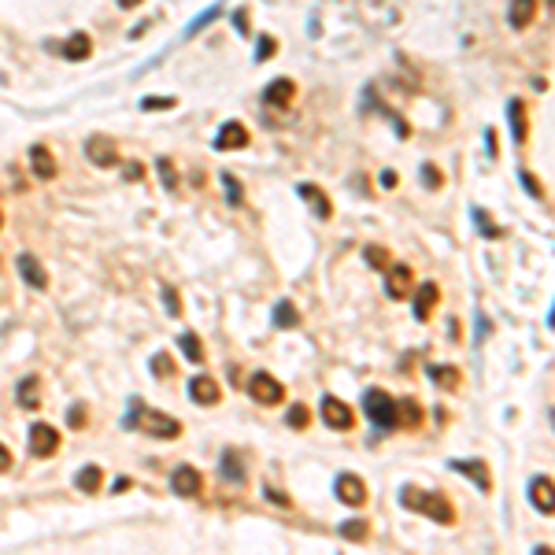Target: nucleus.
<instances>
[{
    "label": "nucleus",
    "instance_id": "obj_1",
    "mask_svg": "<svg viewBox=\"0 0 555 555\" xmlns=\"http://www.w3.org/2000/svg\"><path fill=\"white\" fill-rule=\"evenodd\" d=\"M122 426L126 430H144L149 437H163V440H174L178 433H182V422H178V418L163 415V411H149L137 396L130 400V411L122 418Z\"/></svg>",
    "mask_w": 555,
    "mask_h": 555
},
{
    "label": "nucleus",
    "instance_id": "obj_2",
    "mask_svg": "<svg viewBox=\"0 0 555 555\" xmlns=\"http://www.w3.org/2000/svg\"><path fill=\"white\" fill-rule=\"evenodd\" d=\"M400 503L404 508H411V511H422L426 518L440 522V526H452L455 522V508H452V500L445 493H433V488H411V485H404V493H400Z\"/></svg>",
    "mask_w": 555,
    "mask_h": 555
},
{
    "label": "nucleus",
    "instance_id": "obj_3",
    "mask_svg": "<svg viewBox=\"0 0 555 555\" xmlns=\"http://www.w3.org/2000/svg\"><path fill=\"white\" fill-rule=\"evenodd\" d=\"M363 411L378 430H396V400L385 389H367L363 393Z\"/></svg>",
    "mask_w": 555,
    "mask_h": 555
},
{
    "label": "nucleus",
    "instance_id": "obj_4",
    "mask_svg": "<svg viewBox=\"0 0 555 555\" xmlns=\"http://www.w3.org/2000/svg\"><path fill=\"white\" fill-rule=\"evenodd\" d=\"M248 396L256 404H263V407H274V404H282L285 400V385L274 378V374L267 370H256L252 378H248Z\"/></svg>",
    "mask_w": 555,
    "mask_h": 555
},
{
    "label": "nucleus",
    "instance_id": "obj_5",
    "mask_svg": "<svg viewBox=\"0 0 555 555\" xmlns=\"http://www.w3.org/2000/svg\"><path fill=\"white\" fill-rule=\"evenodd\" d=\"M322 422L330 430H352L355 426V415H352V407L345 400H337V396H322Z\"/></svg>",
    "mask_w": 555,
    "mask_h": 555
},
{
    "label": "nucleus",
    "instance_id": "obj_6",
    "mask_svg": "<svg viewBox=\"0 0 555 555\" xmlns=\"http://www.w3.org/2000/svg\"><path fill=\"white\" fill-rule=\"evenodd\" d=\"M171 493L178 496H200L204 493V478H200V470L197 467H174L171 470Z\"/></svg>",
    "mask_w": 555,
    "mask_h": 555
},
{
    "label": "nucleus",
    "instance_id": "obj_7",
    "mask_svg": "<svg viewBox=\"0 0 555 555\" xmlns=\"http://www.w3.org/2000/svg\"><path fill=\"white\" fill-rule=\"evenodd\" d=\"M333 493H337L341 503H348V508H359V503H367V481H363V478H355V474H337Z\"/></svg>",
    "mask_w": 555,
    "mask_h": 555
},
{
    "label": "nucleus",
    "instance_id": "obj_8",
    "mask_svg": "<svg viewBox=\"0 0 555 555\" xmlns=\"http://www.w3.org/2000/svg\"><path fill=\"white\" fill-rule=\"evenodd\" d=\"M30 452L34 455H56L59 452V433L56 426H48V422H38V426H30Z\"/></svg>",
    "mask_w": 555,
    "mask_h": 555
},
{
    "label": "nucleus",
    "instance_id": "obj_9",
    "mask_svg": "<svg viewBox=\"0 0 555 555\" xmlns=\"http://www.w3.org/2000/svg\"><path fill=\"white\" fill-rule=\"evenodd\" d=\"M86 156L96 163V167H115L119 163V149H115V141H111L108 134H96L86 141Z\"/></svg>",
    "mask_w": 555,
    "mask_h": 555
},
{
    "label": "nucleus",
    "instance_id": "obj_10",
    "mask_svg": "<svg viewBox=\"0 0 555 555\" xmlns=\"http://www.w3.org/2000/svg\"><path fill=\"white\" fill-rule=\"evenodd\" d=\"M411 285H415V274L407 263H393L389 267V278H385V292L393 300H404V297H411Z\"/></svg>",
    "mask_w": 555,
    "mask_h": 555
},
{
    "label": "nucleus",
    "instance_id": "obj_11",
    "mask_svg": "<svg viewBox=\"0 0 555 555\" xmlns=\"http://www.w3.org/2000/svg\"><path fill=\"white\" fill-rule=\"evenodd\" d=\"M448 467L455 470V474H467L470 481L481 488V493H493V474H488V467L481 459H452Z\"/></svg>",
    "mask_w": 555,
    "mask_h": 555
},
{
    "label": "nucleus",
    "instance_id": "obj_12",
    "mask_svg": "<svg viewBox=\"0 0 555 555\" xmlns=\"http://www.w3.org/2000/svg\"><path fill=\"white\" fill-rule=\"evenodd\" d=\"M219 385H215V378H207V374H197V378L189 382V400L193 404H200V407H215L219 404Z\"/></svg>",
    "mask_w": 555,
    "mask_h": 555
},
{
    "label": "nucleus",
    "instance_id": "obj_13",
    "mask_svg": "<svg viewBox=\"0 0 555 555\" xmlns=\"http://www.w3.org/2000/svg\"><path fill=\"white\" fill-rule=\"evenodd\" d=\"M297 193L304 197V204L315 211V219H330V215H333V204H330V197H326V193H322L315 182H300V185H297Z\"/></svg>",
    "mask_w": 555,
    "mask_h": 555
},
{
    "label": "nucleus",
    "instance_id": "obj_14",
    "mask_svg": "<svg viewBox=\"0 0 555 555\" xmlns=\"http://www.w3.org/2000/svg\"><path fill=\"white\" fill-rule=\"evenodd\" d=\"M248 144V130H244V122H222L219 130V137H215V149L219 152H234V149H244Z\"/></svg>",
    "mask_w": 555,
    "mask_h": 555
},
{
    "label": "nucleus",
    "instance_id": "obj_15",
    "mask_svg": "<svg viewBox=\"0 0 555 555\" xmlns=\"http://www.w3.org/2000/svg\"><path fill=\"white\" fill-rule=\"evenodd\" d=\"M19 274H23V282L30 285V289H48V270L38 263V256H30V252H23L19 259Z\"/></svg>",
    "mask_w": 555,
    "mask_h": 555
},
{
    "label": "nucleus",
    "instance_id": "obj_16",
    "mask_svg": "<svg viewBox=\"0 0 555 555\" xmlns=\"http://www.w3.org/2000/svg\"><path fill=\"white\" fill-rule=\"evenodd\" d=\"M437 300H440V285H437V282H422V289L415 292V319L426 322V319L433 315Z\"/></svg>",
    "mask_w": 555,
    "mask_h": 555
},
{
    "label": "nucleus",
    "instance_id": "obj_17",
    "mask_svg": "<svg viewBox=\"0 0 555 555\" xmlns=\"http://www.w3.org/2000/svg\"><path fill=\"white\" fill-rule=\"evenodd\" d=\"M292 96H297V86H292L289 78H278V81H270V86L263 89V101L274 104V108H289Z\"/></svg>",
    "mask_w": 555,
    "mask_h": 555
},
{
    "label": "nucleus",
    "instance_id": "obj_18",
    "mask_svg": "<svg viewBox=\"0 0 555 555\" xmlns=\"http://www.w3.org/2000/svg\"><path fill=\"white\" fill-rule=\"evenodd\" d=\"M219 470H222V478H226V481H234V485H244V478H248V470H244L237 448H226V452H222Z\"/></svg>",
    "mask_w": 555,
    "mask_h": 555
},
{
    "label": "nucleus",
    "instance_id": "obj_19",
    "mask_svg": "<svg viewBox=\"0 0 555 555\" xmlns=\"http://www.w3.org/2000/svg\"><path fill=\"white\" fill-rule=\"evenodd\" d=\"M530 503H533L541 515H551V478H548V474L530 481Z\"/></svg>",
    "mask_w": 555,
    "mask_h": 555
},
{
    "label": "nucleus",
    "instance_id": "obj_20",
    "mask_svg": "<svg viewBox=\"0 0 555 555\" xmlns=\"http://www.w3.org/2000/svg\"><path fill=\"white\" fill-rule=\"evenodd\" d=\"M30 171H34L38 178H56V159H52V152L45 149V144H34V149H30Z\"/></svg>",
    "mask_w": 555,
    "mask_h": 555
},
{
    "label": "nucleus",
    "instance_id": "obj_21",
    "mask_svg": "<svg viewBox=\"0 0 555 555\" xmlns=\"http://www.w3.org/2000/svg\"><path fill=\"white\" fill-rule=\"evenodd\" d=\"M533 19H537V0H511V8H508V23H511L515 30H526Z\"/></svg>",
    "mask_w": 555,
    "mask_h": 555
},
{
    "label": "nucleus",
    "instance_id": "obj_22",
    "mask_svg": "<svg viewBox=\"0 0 555 555\" xmlns=\"http://www.w3.org/2000/svg\"><path fill=\"white\" fill-rule=\"evenodd\" d=\"M15 400H19V407H38V400H41V382H38V374H30V378H23L19 382V389H15Z\"/></svg>",
    "mask_w": 555,
    "mask_h": 555
},
{
    "label": "nucleus",
    "instance_id": "obj_23",
    "mask_svg": "<svg viewBox=\"0 0 555 555\" xmlns=\"http://www.w3.org/2000/svg\"><path fill=\"white\" fill-rule=\"evenodd\" d=\"M101 481H104V470L96 467V463L81 467L78 474H74V488H78V493H96V488H101Z\"/></svg>",
    "mask_w": 555,
    "mask_h": 555
},
{
    "label": "nucleus",
    "instance_id": "obj_24",
    "mask_svg": "<svg viewBox=\"0 0 555 555\" xmlns=\"http://www.w3.org/2000/svg\"><path fill=\"white\" fill-rule=\"evenodd\" d=\"M274 326H278V330H292V326H300L297 304H292V300H278L274 304Z\"/></svg>",
    "mask_w": 555,
    "mask_h": 555
},
{
    "label": "nucleus",
    "instance_id": "obj_25",
    "mask_svg": "<svg viewBox=\"0 0 555 555\" xmlns=\"http://www.w3.org/2000/svg\"><path fill=\"white\" fill-rule=\"evenodd\" d=\"M89 52H93L89 34H71L67 41H63V56L67 59H89Z\"/></svg>",
    "mask_w": 555,
    "mask_h": 555
},
{
    "label": "nucleus",
    "instance_id": "obj_26",
    "mask_svg": "<svg viewBox=\"0 0 555 555\" xmlns=\"http://www.w3.org/2000/svg\"><path fill=\"white\" fill-rule=\"evenodd\" d=\"M219 15H222V4H211V8H204V11L197 15V19H193V23L185 26V34H182V38H185V41H189V38H197V34H200V30H207L211 23H215V19H219Z\"/></svg>",
    "mask_w": 555,
    "mask_h": 555
},
{
    "label": "nucleus",
    "instance_id": "obj_27",
    "mask_svg": "<svg viewBox=\"0 0 555 555\" xmlns=\"http://www.w3.org/2000/svg\"><path fill=\"white\" fill-rule=\"evenodd\" d=\"M422 422V407L407 396V400H396V426H418Z\"/></svg>",
    "mask_w": 555,
    "mask_h": 555
},
{
    "label": "nucleus",
    "instance_id": "obj_28",
    "mask_svg": "<svg viewBox=\"0 0 555 555\" xmlns=\"http://www.w3.org/2000/svg\"><path fill=\"white\" fill-rule=\"evenodd\" d=\"M508 119H511L515 141L522 144V141H526V104H522V101H511V104H508Z\"/></svg>",
    "mask_w": 555,
    "mask_h": 555
},
{
    "label": "nucleus",
    "instance_id": "obj_29",
    "mask_svg": "<svg viewBox=\"0 0 555 555\" xmlns=\"http://www.w3.org/2000/svg\"><path fill=\"white\" fill-rule=\"evenodd\" d=\"M219 182H222V189H226V204H230V207H241V204H244V185L237 182L230 171H222Z\"/></svg>",
    "mask_w": 555,
    "mask_h": 555
},
{
    "label": "nucleus",
    "instance_id": "obj_30",
    "mask_svg": "<svg viewBox=\"0 0 555 555\" xmlns=\"http://www.w3.org/2000/svg\"><path fill=\"white\" fill-rule=\"evenodd\" d=\"M430 382L437 385V389H459V370L455 367H430Z\"/></svg>",
    "mask_w": 555,
    "mask_h": 555
},
{
    "label": "nucleus",
    "instance_id": "obj_31",
    "mask_svg": "<svg viewBox=\"0 0 555 555\" xmlns=\"http://www.w3.org/2000/svg\"><path fill=\"white\" fill-rule=\"evenodd\" d=\"M178 345H182V352H185V359H189V363H204V348H200V337L193 333V330H185L182 337H178Z\"/></svg>",
    "mask_w": 555,
    "mask_h": 555
},
{
    "label": "nucleus",
    "instance_id": "obj_32",
    "mask_svg": "<svg viewBox=\"0 0 555 555\" xmlns=\"http://www.w3.org/2000/svg\"><path fill=\"white\" fill-rule=\"evenodd\" d=\"M341 537L345 541H367V522L363 518H348V522H341Z\"/></svg>",
    "mask_w": 555,
    "mask_h": 555
},
{
    "label": "nucleus",
    "instance_id": "obj_33",
    "mask_svg": "<svg viewBox=\"0 0 555 555\" xmlns=\"http://www.w3.org/2000/svg\"><path fill=\"white\" fill-rule=\"evenodd\" d=\"M156 171H159V178H163V189H167V193H174V189H178V174H174V163H171L167 156H159V159H156Z\"/></svg>",
    "mask_w": 555,
    "mask_h": 555
},
{
    "label": "nucleus",
    "instance_id": "obj_34",
    "mask_svg": "<svg viewBox=\"0 0 555 555\" xmlns=\"http://www.w3.org/2000/svg\"><path fill=\"white\" fill-rule=\"evenodd\" d=\"M285 422L292 430H307V422H311V411H307L304 404H292L289 411H285Z\"/></svg>",
    "mask_w": 555,
    "mask_h": 555
},
{
    "label": "nucleus",
    "instance_id": "obj_35",
    "mask_svg": "<svg viewBox=\"0 0 555 555\" xmlns=\"http://www.w3.org/2000/svg\"><path fill=\"white\" fill-rule=\"evenodd\" d=\"M159 292H163V304H167V315H171V319H182V300H178L174 285H163Z\"/></svg>",
    "mask_w": 555,
    "mask_h": 555
},
{
    "label": "nucleus",
    "instance_id": "obj_36",
    "mask_svg": "<svg viewBox=\"0 0 555 555\" xmlns=\"http://www.w3.org/2000/svg\"><path fill=\"white\" fill-rule=\"evenodd\" d=\"M274 52H278V41H274L270 34H263V38L256 41V63H267Z\"/></svg>",
    "mask_w": 555,
    "mask_h": 555
},
{
    "label": "nucleus",
    "instance_id": "obj_37",
    "mask_svg": "<svg viewBox=\"0 0 555 555\" xmlns=\"http://www.w3.org/2000/svg\"><path fill=\"white\" fill-rule=\"evenodd\" d=\"M418 178H422V185H426V189H440V185H445V178H440V171L433 167V163H422Z\"/></svg>",
    "mask_w": 555,
    "mask_h": 555
},
{
    "label": "nucleus",
    "instance_id": "obj_38",
    "mask_svg": "<svg viewBox=\"0 0 555 555\" xmlns=\"http://www.w3.org/2000/svg\"><path fill=\"white\" fill-rule=\"evenodd\" d=\"M363 256H367V263H370V267H389V252L382 248V244H367Z\"/></svg>",
    "mask_w": 555,
    "mask_h": 555
},
{
    "label": "nucleus",
    "instance_id": "obj_39",
    "mask_svg": "<svg viewBox=\"0 0 555 555\" xmlns=\"http://www.w3.org/2000/svg\"><path fill=\"white\" fill-rule=\"evenodd\" d=\"M174 104H178L174 96H144V101H141L144 111H167V108H174Z\"/></svg>",
    "mask_w": 555,
    "mask_h": 555
},
{
    "label": "nucleus",
    "instance_id": "obj_40",
    "mask_svg": "<svg viewBox=\"0 0 555 555\" xmlns=\"http://www.w3.org/2000/svg\"><path fill=\"white\" fill-rule=\"evenodd\" d=\"M152 374H159V378H171V374H174V359L163 355V352L152 355Z\"/></svg>",
    "mask_w": 555,
    "mask_h": 555
},
{
    "label": "nucleus",
    "instance_id": "obj_41",
    "mask_svg": "<svg viewBox=\"0 0 555 555\" xmlns=\"http://www.w3.org/2000/svg\"><path fill=\"white\" fill-rule=\"evenodd\" d=\"M474 222H478V234H485V237H500V230L493 226V219H488L481 207H474Z\"/></svg>",
    "mask_w": 555,
    "mask_h": 555
},
{
    "label": "nucleus",
    "instance_id": "obj_42",
    "mask_svg": "<svg viewBox=\"0 0 555 555\" xmlns=\"http://www.w3.org/2000/svg\"><path fill=\"white\" fill-rule=\"evenodd\" d=\"M518 178H522V185H526V189L533 193V197H537V200H541V197H544V189H541V182H537V178H533L530 171H522Z\"/></svg>",
    "mask_w": 555,
    "mask_h": 555
},
{
    "label": "nucleus",
    "instance_id": "obj_43",
    "mask_svg": "<svg viewBox=\"0 0 555 555\" xmlns=\"http://www.w3.org/2000/svg\"><path fill=\"white\" fill-rule=\"evenodd\" d=\"M230 19H234V30H237V34H248V11H244V8H237Z\"/></svg>",
    "mask_w": 555,
    "mask_h": 555
},
{
    "label": "nucleus",
    "instance_id": "obj_44",
    "mask_svg": "<svg viewBox=\"0 0 555 555\" xmlns=\"http://www.w3.org/2000/svg\"><path fill=\"white\" fill-rule=\"evenodd\" d=\"M263 496H267L270 503H282V508H289V496L282 493V488H274V485H267V488H263Z\"/></svg>",
    "mask_w": 555,
    "mask_h": 555
},
{
    "label": "nucleus",
    "instance_id": "obj_45",
    "mask_svg": "<svg viewBox=\"0 0 555 555\" xmlns=\"http://www.w3.org/2000/svg\"><path fill=\"white\" fill-rule=\"evenodd\" d=\"M396 182H400L396 171H382V185H385V189H396Z\"/></svg>",
    "mask_w": 555,
    "mask_h": 555
},
{
    "label": "nucleus",
    "instance_id": "obj_46",
    "mask_svg": "<svg viewBox=\"0 0 555 555\" xmlns=\"http://www.w3.org/2000/svg\"><path fill=\"white\" fill-rule=\"evenodd\" d=\"M8 467H11V452H8L4 445H0V474H4Z\"/></svg>",
    "mask_w": 555,
    "mask_h": 555
},
{
    "label": "nucleus",
    "instance_id": "obj_47",
    "mask_svg": "<svg viewBox=\"0 0 555 555\" xmlns=\"http://www.w3.org/2000/svg\"><path fill=\"white\" fill-rule=\"evenodd\" d=\"M81 418H86V411H81V407H74V411H71V426H81Z\"/></svg>",
    "mask_w": 555,
    "mask_h": 555
},
{
    "label": "nucleus",
    "instance_id": "obj_48",
    "mask_svg": "<svg viewBox=\"0 0 555 555\" xmlns=\"http://www.w3.org/2000/svg\"><path fill=\"white\" fill-rule=\"evenodd\" d=\"M126 488H130V478H119L115 485H111V493H126Z\"/></svg>",
    "mask_w": 555,
    "mask_h": 555
},
{
    "label": "nucleus",
    "instance_id": "obj_49",
    "mask_svg": "<svg viewBox=\"0 0 555 555\" xmlns=\"http://www.w3.org/2000/svg\"><path fill=\"white\" fill-rule=\"evenodd\" d=\"M126 174H130V182H137V178H141V163H130Z\"/></svg>",
    "mask_w": 555,
    "mask_h": 555
},
{
    "label": "nucleus",
    "instance_id": "obj_50",
    "mask_svg": "<svg viewBox=\"0 0 555 555\" xmlns=\"http://www.w3.org/2000/svg\"><path fill=\"white\" fill-rule=\"evenodd\" d=\"M485 333H488V322H485V319H481V315H478V341H481V337H485Z\"/></svg>",
    "mask_w": 555,
    "mask_h": 555
},
{
    "label": "nucleus",
    "instance_id": "obj_51",
    "mask_svg": "<svg viewBox=\"0 0 555 555\" xmlns=\"http://www.w3.org/2000/svg\"><path fill=\"white\" fill-rule=\"evenodd\" d=\"M141 0H119V8H137Z\"/></svg>",
    "mask_w": 555,
    "mask_h": 555
},
{
    "label": "nucleus",
    "instance_id": "obj_52",
    "mask_svg": "<svg viewBox=\"0 0 555 555\" xmlns=\"http://www.w3.org/2000/svg\"><path fill=\"white\" fill-rule=\"evenodd\" d=\"M0 222H4V215H0Z\"/></svg>",
    "mask_w": 555,
    "mask_h": 555
}]
</instances>
